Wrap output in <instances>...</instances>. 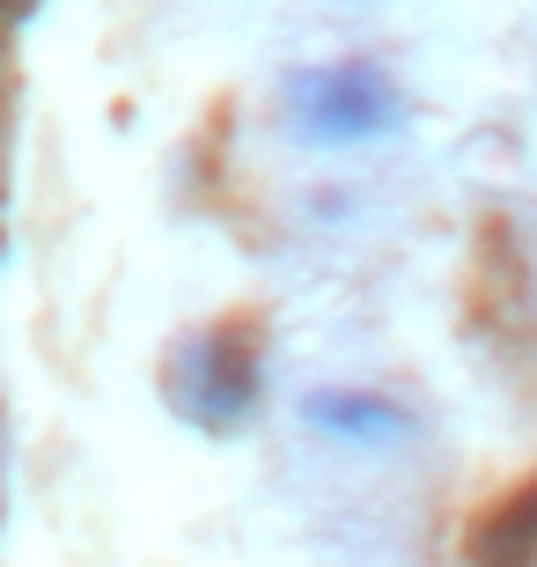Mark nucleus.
Listing matches in <instances>:
<instances>
[{"instance_id": "nucleus-3", "label": "nucleus", "mask_w": 537, "mask_h": 567, "mask_svg": "<svg viewBox=\"0 0 537 567\" xmlns=\"http://www.w3.org/2000/svg\"><path fill=\"white\" fill-rule=\"evenodd\" d=\"M302 421L324 442H347V450H397V442H413V413L391 391H375V383H317L302 399Z\"/></svg>"}, {"instance_id": "nucleus-2", "label": "nucleus", "mask_w": 537, "mask_h": 567, "mask_svg": "<svg viewBox=\"0 0 537 567\" xmlns=\"http://www.w3.org/2000/svg\"><path fill=\"white\" fill-rule=\"evenodd\" d=\"M280 118L302 147H369L405 126V89L383 60H317L280 82Z\"/></svg>"}, {"instance_id": "nucleus-4", "label": "nucleus", "mask_w": 537, "mask_h": 567, "mask_svg": "<svg viewBox=\"0 0 537 567\" xmlns=\"http://www.w3.org/2000/svg\"><path fill=\"white\" fill-rule=\"evenodd\" d=\"M472 567H537V486H516L472 530Z\"/></svg>"}, {"instance_id": "nucleus-1", "label": "nucleus", "mask_w": 537, "mask_h": 567, "mask_svg": "<svg viewBox=\"0 0 537 567\" xmlns=\"http://www.w3.org/2000/svg\"><path fill=\"white\" fill-rule=\"evenodd\" d=\"M163 399L169 413L199 435H244L266 405V332L250 317H221L177 339V354L163 361Z\"/></svg>"}]
</instances>
